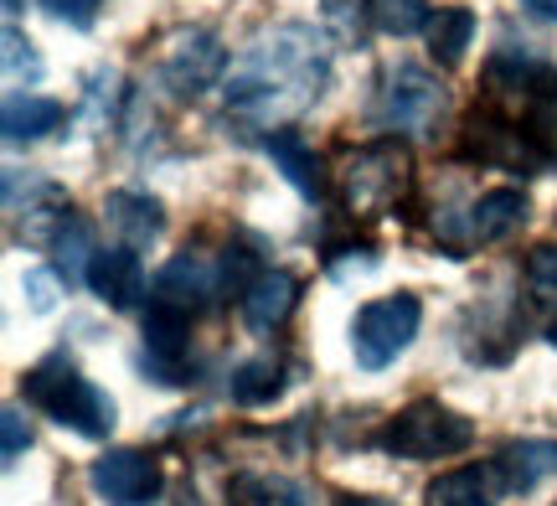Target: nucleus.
I'll use <instances>...</instances> for the list:
<instances>
[{"label":"nucleus","mask_w":557,"mask_h":506,"mask_svg":"<svg viewBox=\"0 0 557 506\" xmlns=\"http://www.w3.org/2000/svg\"><path fill=\"white\" fill-rule=\"evenodd\" d=\"M325 78H331L325 37L315 26L284 21V26H269L248 41V52L238 58L222 94L238 120L259 124V129H269V124L284 129V120L305 114L325 94Z\"/></svg>","instance_id":"1"},{"label":"nucleus","mask_w":557,"mask_h":506,"mask_svg":"<svg viewBox=\"0 0 557 506\" xmlns=\"http://www.w3.org/2000/svg\"><path fill=\"white\" fill-rule=\"evenodd\" d=\"M21 398L32 408H41L47 419H58L62 429H73L83 440H109L114 434V398L94 387L78 372L73 357H47L21 378Z\"/></svg>","instance_id":"2"},{"label":"nucleus","mask_w":557,"mask_h":506,"mask_svg":"<svg viewBox=\"0 0 557 506\" xmlns=\"http://www.w3.org/2000/svg\"><path fill=\"white\" fill-rule=\"evenodd\" d=\"M413 186V156L403 140H372L341 171V197L351 218H382L408 197Z\"/></svg>","instance_id":"3"},{"label":"nucleus","mask_w":557,"mask_h":506,"mask_svg":"<svg viewBox=\"0 0 557 506\" xmlns=\"http://www.w3.org/2000/svg\"><path fill=\"white\" fill-rule=\"evenodd\" d=\"M475 445V424L444 408L438 398H418L403 414H393L377 434V449L398 455V460H449L459 449Z\"/></svg>","instance_id":"4"},{"label":"nucleus","mask_w":557,"mask_h":506,"mask_svg":"<svg viewBox=\"0 0 557 506\" xmlns=\"http://www.w3.org/2000/svg\"><path fill=\"white\" fill-rule=\"evenodd\" d=\"M465 156L480 165H500V171H517V176H542L553 156L542 150L527 129H521L500 103H480L470 109V120H465Z\"/></svg>","instance_id":"5"},{"label":"nucleus","mask_w":557,"mask_h":506,"mask_svg":"<svg viewBox=\"0 0 557 506\" xmlns=\"http://www.w3.org/2000/svg\"><path fill=\"white\" fill-rule=\"evenodd\" d=\"M418 321H423L418 295H387V300L361 305L357 321H351V351H357V367L382 372L387 362H398L403 351L413 346Z\"/></svg>","instance_id":"6"},{"label":"nucleus","mask_w":557,"mask_h":506,"mask_svg":"<svg viewBox=\"0 0 557 506\" xmlns=\"http://www.w3.org/2000/svg\"><path fill=\"white\" fill-rule=\"evenodd\" d=\"M444 109V88L429 67L418 62H398L382 73V88H377V124L382 129H408V135H423L429 124L438 120Z\"/></svg>","instance_id":"7"},{"label":"nucleus","mask_w":557,"mask_h":506,"mask_svg":"<svg viewBox=\"0 0 557 506\" xmlns=\"http://www.w3.org/2000/svg\"><path fill=\"white\" fill-rule=\"evenodd\" d=\"M227 73V47L212 32H181L171 41V52L160 62V83L176 94V99H197L207 88H218Z\"/></svg>","instance_id":"8"},{"label":"nucleus","mask_w":557,"mask_h":506,"mask_svg":"<svg viewBox=\"0 0 557 506\" xmlns=\"http://www.w3.org/2000/svg\"><path fill=\"white\" fill-rule=\"evenodd\" d=\"M88 486L109 506H150L160 496V466L145 449H109L88 466Z\"/></svg>","instance_id":"9"},{"label":"nucleus","mask_w":557,"mask_h":506,"mask_svg":"<svg viewBox=\"0 0 557 506\" xmlns=\"http://www.w3.org/2000/svg\"><path fill=\"white\" fill-rule=\"evenodd\" d=\"M212 295H218V269L207 259H197V254H176L156 274V284H150V300L171 305V310H186V316H197Z\"/></svg>","instance_id":"10"},{"label":"nucleus","mask_w":557,"mask_h":506,"mask_svg":"<svg viewBox=\"0 0 557 506\" xmlns=\"http://www.w3.org/2000/svg\"><path fill=\"white\" fill-rule=\"evenodd\" d=\"M88 289H94L109 310H129V305L145 295V263H139V254L129 244L99 248V254H94V269H88Z\"/></svg>","instance_id":"11"},{"label":"nucleus","mask_w":557,"mask_h":506,"mask_svg":"<svg viewBox=\"0 0 557 506\" xmlns=\"http://www.w3.org/2000/svg\"><path fill=\"white\" fill-rule=\"evenodd\" d=\"M243 300V321L253 325V331H278V325L295 316L299 305V280L289 269H259L253 284L238 295Z\"/></svg>","instance_id":"12"},{"label":"nucleus","mask_w":557,"mask_h":506,"mask_svg":"<svg viewBox=\"0 0 557 506\" xmlns=\"http://www.w3.org/2000/svg\"><path fill=\"white\" fill-rule=\"evenodd\" d=\"M263 150H269V161H274V171H284V182L295 186L299 197H325V165H320V156L305 145V135L299 129H274V135H263Z\"/></svg>","instance_id":"13"},{"label":"nucleus","mask_w":557,"mask_h":506,"mask_svg":"<svg viewBox=\"0 0 557 506\" xmlns=\"http://www.w3.org/2000/svg\"><path fill=\"white\" fill-rule=\"evenodd\" d=\"M506 496V481H500V466H459L444 470L438 481H429L423 502L429 506H496Z\"/></svg>","instance_id":"14"},{"label":"nucleus","mask_w":557,"mask_h":506,"mask_svg":"<svg viewBox=\"0 0 557 506\" xmlns=\"http://www.w3.org/2000/svg\"><path fill=\"white\" fill-rule=\"evenodd\" d=\"M500 481H506V496H527L537 491L542 481L557 476V445L553 440H511V445L496 455Z\"/></svg>","instance_id":"15"},{"label":"nucleus","mask_w":557,"mask_h":506,"mask_svg":"<svg viewBox=\"0 0 557 506\" xmlns=\"http://www.w3.org/2000/svg\"><path fill=\"white\" fill-rule=\"evenodd\" d=\"M103 218H109V227H114V233H120L129 248L156 244L160 227H165V212H160V202H156V197H145V192H109Z\"/></svg>","instance_id":"16"},{"label":"nucleus","mask_w":557,"mask_h":506,"mask_svg":"<svg viewBox=\"0 0 557 506\" xmlns=\"http://www.w3.org/2000/svg\"><path fill=\"white\" fill-rule=\"evenodd\" d=\"M521 223H527V197L511 192V186H500V192H485V197L470 207L465 238H470V244H500V238H511Z\"/></svg>","instance_id":"17"},{"label":"nucleus","mask_w":557,"mask_h":506,"mask_svg":"<svg viewBox=\"0 0 557 506\" xmlns=\"http://www.w3.org/2000/svg\"><path fill=\"white\" fill-rule=\"evenodd\" d=\"M62 120H67V109H62L58 99H41V94H11V99H5V114H0L11 145L41 140V135L62 129Z\"/></svg>","instance_id":"18"},{"label":"nucleus","mask_w":557,"mask_h":506,"mask_svg":"<svg viewBox=\"0 0 557 506\" xmlns=\"http://www.w3.org/2000/svg\"><path fill=\"white\" fill-rule=\"evenodd\" d=\"M52 254H58V274L67 284H88V269H94V227L78 212H62L58 227H52Z\"/></svg>","instance_id":"19"},{"label":"nucleus","mask_w":557,"mask_h":506,"mask_svg":"<svg viewBox=\"0 0 557 506\" xmlns=\"http://www.w3.org/2000/svg\"><path fill=\"white\" fill-rule=\"evenodd\" d=\"M227 506H315V491L295 476H238L227 486Z\"/></svg>","instance_id":"20"},{"label":"nucleus","mask_w":557,"mask_h":506,"mask_svg":"<svg viewBox=\"0 0 557 506\" xmlns=\"http://www.w3.org/2000/svg\"><path fill=\"white\" fill-rule=\"evenodd\" d=\"M470 37H475V11H465V5H444V11L429 16V58H434L438 67H459Z\"/></svg>","instance_id":"21"},{"label":"nucleus","mask_w":557,"mask_h":506,"mask_svg":"<svg viewBox=\"0 0 557 506\" xmlns=\"http://www.w3.org/2000/svg\"><path fill=\"white\" fill-rule=\"evenodd\" d=\"M227 393H233V404H243V408L274 404L278 393H284V367H278L274 357H253V362H243L238 372H233Z\"/></svg>","instance_id":"22"},{"label":"nucleus","mask_w":557,"mask_h":506,"mask_svg":"<svg viewBox=\"0 0 557 506\" xmlns=\"http://www.w3.org/2000/svg\"><path fill=\"white\" fill-rule=\"evenodd\" d=\"M429 5L423 0H372V26L387 32V37H413V32H429Z\"/></svg>","instance_id":"23"},{"label":"nucleus","mask_w":557,"mask_h":506,"mask_svg":"<svg viewBox=\"0 0 557 506\" xmlns=\"http://www.w3.org/2000/svg\"><path fill=\"white\" fill-rule=\"evenodd\" d=\"M320 16H325V26H331L346 47H361L367 21H372V5H367V0H320Z\"/></svg>","instance_id":"24"},{"label":"nucleus","mask_w":557,"mask_h":506,"mask_svg":"<svg viewBox=\"0 0 557 506\" xmlns=\"http://www.w3.org/2000/svg\"><path fill=\"white\" fill-rule=\"evenodd\" d=\"M5 78L11 83H37L41 78V58L37 52H32V41L21 37L16 26H5Z\"/></svg>","instance_id":"25"},{"label":"nucleus","mask_w":557,"mask_h":506,"mask_svg":"<svg viewBox=\"0 0 557 506\" xmlns=\"http://www.w3.org/2000/svg\"><path fill=\"white\" fill-rule=\"evenodd\" d=\"M527 284L547 300H557V244H537L527 254Z\"/></svg>","instance_id":"26"},{"label":"nucleus","mask_w":557,"mask_h":506,"mask_svg":"<svg viewBox=\"0 0 557 506\" xmlns=\"http://www.w3.org/2000/svg\"><path fill=\"white\" fill-rule=\"evenodd\" d=\"M58 284H62L58 269H26L21 295H26V305H32V310H52V305H58Z\"/></svg>","instance_id":"27"},{"label":"nucleus","mask_w":557,"mask_h":506,"mask_svg":"<svg viewBox=\"0 0 557 506\" xmlns=\"http://www.w3.org/2000/svg\"><path fill=\"white\" fill-rule=\"evenodd\" d=\"M0 434H5V445H0L5 466H16L21 449L32 445V429H26V419H21V408H5V414H0Z\"/></svg>","instance_id":"28"},{"label":"nucleus","mask_w":557,"mask_h":506,"mask_svg":"<svg viewBox=\"0 0 557 506\" xmlns=\"http://www.w3.org/2000/svg\"><path fill=\"white\" fill-rule=\"evenodd\" d=\"M41 5H47L58 21L78 26V32H88V26L99 21V0H41Z\"/></svg>","instance_id":"29"},{"label":"nucleus","mask_w":557,"mask_h":506,"mask_svg":"<svg viewBox=\"0 0 557 506\" xmlns=\"http://www.w3.org/2000/svg\"><path fill=\"white\" fill-rule=\"evenodd\" d=\"M532 16H547V21H557V0H521Z\"/></svg>","instance_id":"30"},{"label":"nucleus","mask_w":557,"mask_h":506,"mask_svg":"<svg viewBox=\"0 0 557 506\" xmlns=\"http://www.w3.org/2000/svg\"><path fill=\"white\" fill-rule=\"evenodd\" d=\"M341 506H398V502H377V496H346Z\"/></svg>","instance_id":"31"},{"label":"nucleus","mask_w":557,"mask_h":506,"mask_svg":"<svg viewBox=\"0 0 557 506\" xmlns=\"http://www.w3.org/2000/svg\"><path fill=\"white\" fill-rule=\"evenodd\" d=\"M547 342H553V346H557V321H553V325H547Z\"/></svg>","instance_id":"32"},{"label":"nucleus","mask_w":557,"mask_h":506,"mask_svg":"<svg viewBox=\"0 0 557 506\" xmlns=\"http://www.w3.org/2000/svg\"><path fill=\"white\" fill-rule=\"evenodd\" d=\"M5 11H11V16H16V11H21V0H5Z\"/></svg>","instance_id":"33"}]
</instances>
